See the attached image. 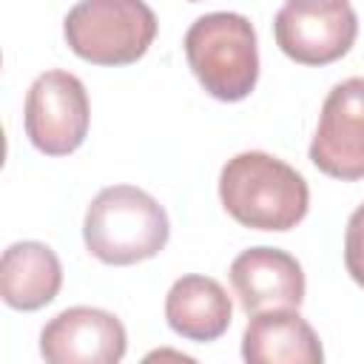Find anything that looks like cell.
<instances>
[{
	"label": "cell",
	"instance_id": "6da1fadb",
	"mask_svg": "<svg viewBox=\"0 0 364 364\" xmlns=\"http://www.w3.org/2000/svg\"><path fill=\"white\" fill-rule=\"evenodd\" d=\"M222 208L253 230H293L310 208L304 176L264 151H242L222 165L219 173Z\"/></svg>",
	"mask_w": 364,
	"mask_h": 364
},
{
	"label": "cell",
	"instance_id": "7a4b0ae2",
	"mask_svg": "<svg viewBox=\"0 0 364 364\" xmlns=\"http://www.w3.org/2000/svg\"><path fill=\"white\" fill-rule=\"evenodd\" d=\"M171 222L165 208L136 185L102 188L82 219V242L102 264L125 267L165 250Z\"/></svg>",
	"mask_w": 364,
	"mask_h": 364
},
{
	"label": "cell",
	"instance_id": "3957f363",
	"mask_svg": "<svg viewBox=\"0 0 364 364\" xmlns=\"http://www.w3.org/2000/svg\"><path fill=\"white\" fill-rule=\"evenodd\" d=\"M185 57L213 100L239 102L256 88L259 43L245 14L210 11L196 17L185 34Z\"/></svg>",
	"mask_w": 364,
	"mask_h": 364
},
{
	"label": "cell",
	"instance_id": "277c9868",
	"mask_svg": "<svg viewBox=\"0 0 364 364\" xmlns=\"http://www.w3.org/2000/svg\"><path fill=\"white\" fill-rule=\"evenodd\" d=\"M63 37L91 65H131L156 37V14L145 0H80L63 20Z\"/></svg>",
	"mask_w": 364,
	"mask_h": 364
},
{
	"label": "cell",
	"instance_id": "5b68a950",
	"mask_svg": "<svg viewBox=\"0 0 364 364\" xmlns=\"http://www.w3.org/2000/svg\"><path fill=\"white\" fill-rule=\"evenodd\" d=\"M91 105L80 77L68 71H46L40 74L23 108V125L28 142L46 156H68L74 154L88 134Z\"/></svg>",
	"mask_w": 364,
	"mask_h": 364
},
{
	"label": "cell",
	"instance_id": "8992f818",
	"mask_svg": "<svg viewBox=\"0 0 364 364\" xmlns=\"http://www.w3.org/2000/svg\"><path fill=\"white\" fill-rule=\"evenodd\" d=\"M273 34L293 63L330 65L353 48L358 17L350 0H287L276 11Z\"/></svg>",
	"mask_w": 364,
	"mask_h": 364
},
{
	"label": "cell",
	"instance_id": "52a82bcc",
	"mask_svg": "<svg viewBox=\"0 0 364 364\" xmlns=\"http://www.w3.org/2000/svg\"><path fill=\"white\" fill-rule=\"evenodd\" d=\"M310 162L341 182L364 179V77L330 88L310 142Z\"/></svg>",
	"mask_w": 364,
	"mask_h": 364
},
{
	"label": "cell",
	"instance_id": "ba28073f",
	"mask_svg": "<svg viewBox=\"0 0 364 364\" xmlns=\"http://www.w3.org/2000/svg\"><path fill=\"white\" fill-rule=\"evenodd\" d=\"M125 347L122 321L100 307H68L40 333V353L48 364H117Z\"/></svg>",
	"mask_w": 364,
	"mask_h": 364
},
{
	"label": "cell",
	"instance_id": "9c48e42d",
	"mask_svg": "<svg viewBox=\"0 0 364 364\" xmlns=\"http://www.w3.org/2000/svg\"><path fill=\"white\" fill-rule=\"evenodd\" d=\"M230 284L247 316L273 307H296L304 301V270L287 250L250 247L230 264Z\"/></svg>",
	"mask_w": 364,
	"mask_h": 364
},
{
	"label": "cell",
	"instance_id": "30bf717a",
	"mask_svg": "<svg viewBox=\"0 0 364 364\" xmlns=\"http://www.w3.org/2000/svg\"><path fill=\"white\" fill-rule=\"evenodd\" d=\"M242 358L247 364H321L324 350L296 307H273L250 316L242 336Z\"/></svg>",
	"mask_w": 364,
	"mask_h": 364
},
{
	"label": "cell",
	"instance_id": "8fae6325",
	"mask_svg": "<svg viewBox=\"0 0 364 364\" xmlns=\"http://www.w3.org/2000/svg\"><path fill=\"white\" fill-rule=\"evenodd\" d=\"M63 287V264L43 242H14L0 259V296L11 310H40L57 299Z\"/></svg>",
	"mask_w": 364,
	"mask_h": 364
},
{
	"label": "cell",
	"instance_id": "7c38bea8",
	"mask_svg": "<svg viewBox=\"0 0 364 364\" xmlns=\"http://www.w3.org/2000/svg\"><path fill=\"white\" fill-rule=\"evenodd\" d=\"M233 304L228 290L210 276H182L165 296L168 327L188 341H216L228 333Z\"/></svg>",
	"mask_w": 364,
	"mask_h": 364
},
{
	"label": "cell",
	"instance_id": "4fadbf2b",
	"mask_svg": "<svg viewBox=\"0 0 364 364\" xmlns=\"http://www.w3.org/2000/svg\"><path fill=\"white\" fill-rule=\"evenodd\" d=\"M344 264L355 284L364 287V205H358L344 230Z\"/></svg>",
	"mask_w": 364,
	"mask_h": 364
},
{
	"label": "cell",
	"instance_id": "5bb4252c",
	"mask_svg": "<svg viewBox=\"0 0 364 364\" xmlns=\"http://www.w3.org/2000/svg\"><path fill=\"white\" fill-rule=\"evenodd\" d=\"M191 3H199V0H191Z\"/></svg>",
	"mask_w": 364,
	"mask_h": 364
}]
</instances>
